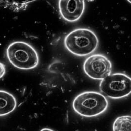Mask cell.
Returning <instances> with one entry per match:
<instances>
[{"mask_svg": "<svg viewBox=\"0 0 131 131\" xmlns=\"http://www.w3.org/2000/svg\"><path fill=\"white\" fill-rule=\"evenodd\" d=\"M127 1H128L129 2H130L131 4V0H127Z\"/></svg>", "mask_w": 131, "mask_h": 131, "instance_id": "obj_12", "label": "cell"}, {"mask_svg": "<svg viewBox=\"0 0 131 131\" xmlns=\"http://www.w3.org/2000/svg\"><path fill=\"white\" fill-rule=\"evenodd\" d=\"M64 44L67 49L73 55L85 56L94 52L98 48V37L92 30L78 28L66 36Z\"/></svg>", "mask_w": 131, "mask_h": 131, "instance_id": "obj_1", "label": "cell"}, {"mask_svg": "<svg viewBox=\"0 0 131 131\" xmlns=\"http://www.w3.org/2000/svg\"><path fill=\"white\" fill-rule=\"evenodd\" d=\"M17 101L11 93L0 90V116H6L16 108Z\"/></svg>", "mask_w": 131, "mask_h": 131, "instance_id": "obj_7", "label": "cell"}, {"mask_svg": "<svg viewBox=\"0 0 131 131\" xmlns=\"http://www.w3.org/2000/svg\"><path fill=\"white\" fill-rule=\"evenodd\" d=\"M113 131H131V116L118 117L113 122Z\"/></svg>", "mask_w": 131, "mask_h": 131, "instance_id": "obj_9", "label": "cell"}, {"mask_svg": "<svg viewBox=\"0 0 131 131\" xmlns=\"http://www.w3.org/2000/svg\"><path fill=\"white\" fill-rule=\"evenodd\" d=\"M6 72V70L5 65L3 63L0 62V79L5 75Z\"/></svg>", "mask_w": 131, "mask_h": 131, "instance_id": "obj_10", "label": "cell"}, {"mask_svg": "<svg viewBox=\"0 0 131 131\" xmlns=\"http://www.w3.org/2000/svg\"><path fill=\"white\" fill-rule=\"evenodd\" d=\"M35 0H0V7L8 8L13 12L25 10L31 2Z\"/></svg>", "mask_w": 131, "mask_h": 131, "instance_id": "obj_8", "label": "cell"}, {"mask_svg": "<svg viewBox=\"0 0 131 131\" xmlns=\"http://www.w3.org/2000/svg\"><path fill=\"white\" fill-rule=\"evenodd\" d=\"M85 0H59L60 13L64 19L69 22L79 20L85 10Z\"/></svg>", "mask_w": 131, "mask_h": 131, "instance_id": "obj_6", "label": "cell"}, {"mask_svg": "<svg viewBox=\"0 0 131 131\" xmlns=\"http://www.w3.org/2000/svg\"><path fill=\"white\" fill-rule=\"evenodd\" d=\"M83 70L90 78L102 80L111 74L112 63L105 55L94 54L85 60Z\"/></svg>", "mask_w": 131, "mask_h": 131, "instance_id": "obj_5", "label": "cell"}, {"mask_svg": "<svg viewBox=\"0 0 131 131\" xmlns=\"http://www.w3.org/2000/svg\"><path fill=\"white\" fill-rule=\"evenodd\" d=\"M108 102L105 96L95 91H86L78 95L72 102L74 111L79 115L91 117L99 115L107 110Z\"/></svg>", "mask_w": 131, "mask_h": 131, "instance_id": "obj_2", "label": "cell"}, {"mask_svg": "<svg viewBox=\"0 0 131 131\" xmlns=\"http://www.w3.org/2000/svg\"><path fill=\"white\" fill-rule=\"evenodd\" d=\"M100 90L110 98H122L131 93V78L127 75L116 73L112 74L100 82Z\"/></svg>", "mask_w": 131, "mask_h": 131, "instance_id": "obj_4", "label": "cell"}, {"mask_svg": "<svg viewBox=\"0 0 131 131\" xmlns=\"http://www.w3.org/2000/svg\"><path fill=\"white\" fill-rule=\"evenodd\" d=\"M40 131H54L50 129H48V128H44V129H42V130H41Z\"/></svg>", "mask_w": 131, "mask_h": 131, "instance_id": "obj_11", "label": "cell"}, {"mask_svg": "<svg viewBox=\"0 0 131 131\" xmlns=\"http://www.w3.org/2000/svg\"><path fill=\"white\" fill-rule=\"evenodd\" d=\"M7 56L14 67L21 70L33 69L39 63L37 51L32 46L23 41L12 43L7 48Z\"/></svg>", "mask_w": 131, "mask_h": 131, "instance_id": "obj_3", "label": "cell"}]
</instances>
